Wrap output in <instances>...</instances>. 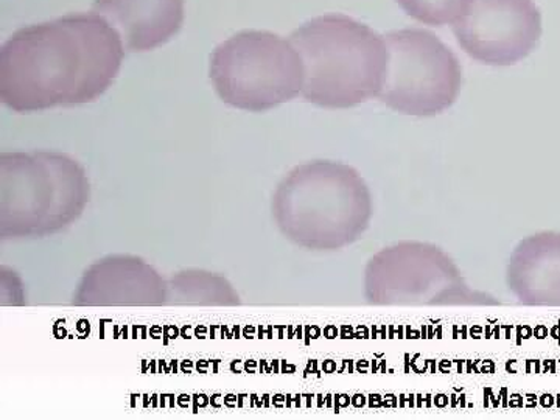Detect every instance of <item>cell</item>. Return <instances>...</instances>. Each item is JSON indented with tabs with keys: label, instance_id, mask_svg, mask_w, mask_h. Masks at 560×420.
I'll list each match as a JSON object with an SVG mask.
<instances>
[{
	"label": "cell",
	"instance_id": "6da1fadb",
	"mask_svg": "<svg viewBox=\"0 0 560 420\" xmlns=\"http://www.w3.org/2000/svg\"><path fill=\"white\" fill-rule=\"evenodd\" d=\"M124 55L119 33L98 14L31 25L0 49V101L22 114L97 101Z\"/></svg>",
	"mask_w": 560,
	"mask_h": 420
},
{
	"label": "cell",
	"instance_id": "7a4b0ae2",
	"mask_svg": "<svg viewBox=\"0 0 560 420\" xmlns=\"http://www.w3.org/2000/svg\"><path fill=\"white\" fill-rule=\"evenodd\" d=\"M272 220L280 234L302 249L330 253L363 238L374 217L366 180L342 162L298 165L276 187Z\"/></svg>",
	"mask_w": 560,
	"mask_h": 420
},
{
	"label": "cell",
	"instance_id": "3957f363",
	"mask_svg": "<svg viewBox=\"0 0 560 420\" xmlns=\"http://www.w3.org/2000/svg\"><path fill=\"white\" fill-rule=\"evenodd\" d=\"M304 68L301 95L312 105L348 109L381 94L385 81V38L368 25L326 14L302 24L291 35Z\"/></svg>",
	"mask_w": 560,
	"mask_h": 420
},
{
	"label": "cell",
	"instance_id": "277c9868",
	"mask_svg": "<svg viewBox=\"0 0 560 420\" xmlns=\"http://www.w3.org/2000/svg\"><path fill=\"white\" fill-rule=\"evenodd\" d=\"M91 184L80 162L60 151L0 154V241H36L83 215Z\"/></svg>",
	"mask_w": 560,
	"mask_h": 420
},
{
	"label": "cell",
	"instance_id": "5b68a950",
	"mask_svg": "<svg viewBox=\"0 0 560 420\" xmlns=\"http://www.w3.org/2000/svg\"><path fill=\"white\" fill-rule=\"evenodd\" d=\"M210 80L226 105L265 113L301 95L304 68L291 40L248 31L217 47L210 58Z\"/></svg>",
	"mask_w": 560,
	"mask_h": 420
},
{
	"label": "cell",
	"instance_id": "8992f818",
	"mask_svg": "<svg viewBox=\"0 0 560 420\" xmlns=\"http://www.w3.org/2000/svg\"><path fill=\"white\" fill-rule=\"evenodd\" d=\"M364 298L374 305H497L470 289L456 261L433 243L405 241L378 250L364 268Z\"/></svg>",
	"mask_w": 560,
	"mask_h": 420
},
{
	"label": "cell",
	"instance_id": "52a82bcc",
	"mask_svg": "<svg viewBox=\"0 0 560 420\" xmlns=\"http://www.w3.org/2000/svg\"><path fill=\"white\" fill-rule=\"evenodd\" d=\"M388 62L378 98L396 113L433 117L458 101L463 68L436 35L404 28L385 36Z\"/></svg>",
	"mask_w": 560,
	"mask_h": 420
},
{
	"label": "cell",
	"instance_id": "ba28073f",
	"mask_svg": "<svg viewBox=\"0 0 560 420\" xmlns=\"http://www.w3.org/2000/svg\"><path fill=\"white\" fill-rule=\"evenodd\" d=\"M460 49L486 66H514L536 49L541 14L534 0H471L453 24Z\"/></svg>",
	"mask_w": 560,
	"mask_h": 420
},
{
	"label": "cell",
	"instance_id": "9c48e42d",
	"mask_svg": "<svg viewBox=\"0 0 560 420\" xmlns=\"http://www.w3.org/2000/svg\"><path fill=\"white\" fill-rule=\"evenodd\" d=\"M72 304L77 307H162L168 283L142 257L110 254L81 276Z\"/></svg>",
	"mask_w": 560,
	"mask_h": 420
},
{
	"label": "cell",
	"instance_id": "30bf717a",
	"mask_svg": "<svg viewBox=\"0 0 560 420\" xmlns=\"http://www.w3.org/2000/svg\"><path fill=\"white\" fill-rule=\"evenodd\" d=\"M506 285L521 304L560 307V232L523 238L508 261Z\"/></svg>",
	"mask_w": 560,
	"mask_h": 420
},
{
	"label": "cell",
	"instance_id": "8fae6325",
	"mask_svg": "<svg viewBox=\"0 0 560 420\" xmlns=\"http://www.w3.org/2000/svg\"><path fill=\"white\" fill-rule=\"evenodd\" d=\"M94 11L116 28L128 50L147 51L179 32L184 0H95Z\"/></svg>",
	"mask_w": 560,
	"mask_h": 420
},
{
	"label": "cell",
	"instance_id": "7c38bea8",
	"mask_svg": "<svg viewBox=\"0 0 560 420\" xmlns=\"http://www.w3.org/2000/svg\"><path fill=\"white\" fill-rule=\"evenodd\" d=\"M168 305H201V307H235L241 296L224 278L198 268H189L167 279Z\"/></svg>",
	"mask_w": 560,
	"mask_h": 420
},
{
	"label": "cell",
	"instance_id": "4fadbf2b",
	"mask_svg": "<svg viewBox=\"0 0 560 420\" xmlns=\"http://www.w3.org/2000/svg\"><path fill=\"white\" fill-rule=\"evenodd\" d=\"M471 0H397L412 20L433 27L455 24L469 9Z\"/></svg>",
	"mask_w": 560,
	"mask_h": 420
}]
</instances>
